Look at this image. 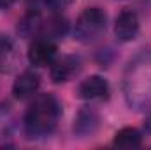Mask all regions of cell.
I'll list each match as a JSON object with an SVG mask.
<instances>
[{"label": "cell", "instance_id": "obj_6", "mask_svg": "<svg viewBox=\"0 0 151 150\" xmlns=\"http://www.w3.org/2000/svg\"><path fill=\"white\" fill-rule=\"evenodd\" d=\"M77 95L86 101H97L106 99L109 95V83L102 76H90L83 79L77 87Z\"/></svg>", "mask_w": 151, "mask_h": 150}, {"label": "cell", "instance_id": "obj_8", "mask_svg": "<svg viewBox=\"0 0 151 150\" xmlns=\"http://www.w3.org/2000/svg\"><path fill=\"white\" fill-rule=\"evenodd\" d=\"M39 85H40L39 76L34 71H25L16 78V81L12 85V94L16 99H27L37 92Z\"/></svg>", "mask_w": 151, "mask_h": 150}, {"label": "cell", "instance_id": "obj_12", "mask_svg": "<svg viewBox=\"0 0 151 150\" xmlns=\"http://www.w3.org/2000/svg\"><path fill=\"white\" fill-rule=\"evenodd\" d=\"M44 2V5L47 7V9H51V11H62L63 7H67L72 0H42Z\"/></svg>", "mask_w": 151, "mask_h": 150}, {"label": "cell", "instance_id": "obj_3", "mask_svg": "<svg viewBox=\"0 0 151 150\" xmlns=\"http://www.w3.org/2000/svg\"><path fill=\"white\" fill-rule=\"evenodd\" d=\"M107 27V16L100 7H88L84 9L74 27V36L81 42H91L102 36Z\"/></svg>", "mask_w": 151, "mask_h": 150}, {"label": "cell", "instance_id": "obj_5", "mask_svg": "<svg viewBox=\"0 0 151 150\" xmlns=\"http://www.w3.org/2000/svg\"><path fill=\"white\" fill-rule=\"evenodd\" d=\"M56 57V44L49 39H39L28 48V62L35 67L51 66Z\"/></svg>", "mask_w": 151, "mask_h": 150}, {"label": "cell", "instance_id": "obj_7", "mask_svg": "<svg viewBox=\"0 0 151 150\" xmlns=\"http://www.w3.org/2000/svg\"><path fill=\"white\" fill-rule=\"evenodd\" d=\"M79 71V60L76 57H62L51 64V79L55 83H65Z\"/></svg>", "mask_w": 151, "mask_h": 150}, {"label": "cell", "instance_id": "obj_4", "mask_svg": "<svg viewBox=\"0 0 151 150\" xmlns=\"http://www.w3.org/2000/svg\"><path fill=\"white\" fill-rule=\"evenodd\" d=\"M114 34L121 42H130L139 34V16L132 9H125L118 14L114 23Z\"/></svg>", "mask_w": 151, "mask_h": 150}, {"label": "cell", "instance_id": "obj_1", "mask_svg": "<svg viewBox=\"0 0 151 150\" xmlns=\"http://www.w3.org/2000/svg\"><path fill=\"white\" fill-rule=\"evenodd\" d=\"M123 92L130 108L141 111L151 106V51L139 53L123 76Z\"/></svg>", "mask_w": 151, "mask_h": 150}, {"label": "cell", "instance_id": "obj_11", "mask_svg": "<svg viewBox=\"0 0 151 150\" xmlns=\"http://www.w3.org/2000/svg\"><path fill=\"white\" fill-rule=\"evenodd\" d=\"M67 28H69L67 20H63L62 16H55L49 21H46V25H44V36H46V39L62 37L67 32Z\"/></svg>", "mask_w": 151, "mask_h": 150}, {"label": "cell", "instance_id": "obj_2", "mask_svg": "<svg viewBox=\"0 0 151 150\" xmlns=\"http://www.w3.org/2000/svg\"><path fill=\"white\" fill-rule=\"evenodd\" d=\"M60 103L53 94H40L25 113V131L28 138H44L53 133L60 118Z\"/></svg>", "mask_w": 151, "mask_h": 150}, {"label": "cell", "instance_id": "obj_9", "mask_svg": "<svg viewBox=\"0 0 151 150\" xmlns=\"http://www.w3.org/2000/svg\"><path fill=\"white\" fill-rule=\"evenodd\" d=\"M97 127H99V115L93 110L84 108L77 113L74 120V133L77 136H81V138L90 136L97 131Z\"/></svg>", "mask_w": 151, "mask_h": 150}, {"label": "cell", "instance_id": "obj_10", "mask_svg": "<svg viewBox=\"0 0 151 150\" xmlns=\"http://www.w3.org/2000/svg\"><path fill=\"white\" fill-rule=\"evenodd\" d=\"M142 143V136L135 127H123L114 136V145L119 149H137Z\"/></svg>", "mask_w": 151, "mask_h": 150}, {"label": "cell", "instance_id": "obj_13", "mask_svg": "<svg viewBox=\"0 0 151 150\" xmlns=\"http://www.w3.org/2000/svg\"><path fill=\"white\" fill-rule=\"evenodd\" d=\"M14 2H16V0H0V7H2V9H9Z\"/></svg>", "mask_w": 151, "mask_h": 150}, {"label": "cell", "instance_id": "obj_14", "mask_svg": "<svg viewBox=\"0 0 151 150\" xmlns=\"http://www.w3.org/2000/svg\"><path fill=\"white\" fill-rule=\"evenodd\" d=\"M144 131H146L148 134H151V115L146 118V122H144Z\"/></svg>", "mask_w": 151, "mask_h": 150}]
</instances>
